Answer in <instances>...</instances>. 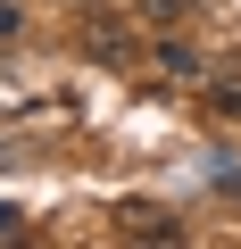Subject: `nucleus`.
Masks as SVG:
<instances>
[{
    "label": "nucleus",
    "instance_id": "nucleus-1",
    "mask_svg": "<svg viewBox=\"0 0 241 249\" xmlns=\"http://www.w3.org/2000/svg\"><path fill=\"white\" fill-rule=\"evenodd\" d=\"M125 232H150V241H167V232H175V216H167V208H125Z\"/></svg>",
    "mask_w": 241,
    "mask_h": 249
},
{
    "label": "nucleus",
    "instance_id": "nucleus-2",
    "mask_svg": "<svg viewBox=\"0 0 241 249\" xmlns=\"http://www.w3.org/2000/svg\"><path fill=\"white\" fill-rule=\"evenodd\" d=\"M9 232H17V208H9V199H0V241H9Z\"/></svg>",
    "mask_w": 241,
    "mask_h": 249
}]
</instances>
